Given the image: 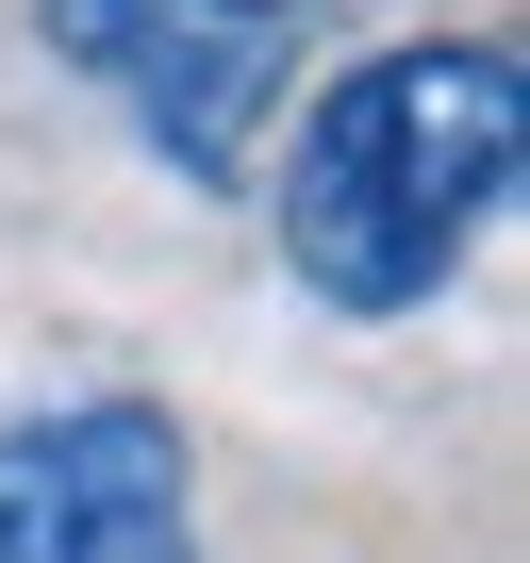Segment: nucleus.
Masks as SVG:
<instances>
[{
    "label": "nucleus",
    "mask_w": 530,
    "mask_h": 563,
    "mask_svg": "<svg viewBox=\"0 0 530 563\" xmlns=\"http://www.w3.org/2000/svg\"><path fill=\"white\" fill-rule=\"evenodd\" d=\"M265 18H299V0H265Z\"/></svg>",
    "instance_id": "nucleus-4"
},
{
    "label": "nucleus",
    "mask_w": 530,
    "mask_h": 563,
    "mask_svg": "<svg viewBox=\"0 0 530 563\" xmlns=\"http://www.w3.org/2000/svg\"><path fill=\"white\" fill-rule=\"evenodd\" d=\"M34 18L183 183H232L283 117V18L265 0H34Z\"/></svg>",
    "instance_id": "nucleus-3"
},
{
    "label": "nucleus",
    "mask_w": 530,
    "mask_h": 563,
    "mask_svg": "<svg viewBox=\"0 0 530 563\" xmlns=\"http://www.w3.org/2000/svg\"><path fill=\"white\" fill-rule=\"evenodd\" d=\"M530 150V84L497 34H415L365 51L349 84H316L299 150H283V265L332 316H415L448 299V265L497 232Z\"/></svg>",
    "instance_id": "nucleus-1"
},
{
    "label": "nucleus",
    "mask_w": 530,
    "mask_h": 563,
    "mask_svg": "<svg viewBox=\"0 0 530 563\" xmlns=\"http://www.w3.org/2000/svg\"><path fill=\"white\" fill-rule=\"evenodd\" d=\"M0 563H199V464L166 398L0 415Z\"/></svg>",
    "instance_id": "nucleus-2"
}]
</instances>
